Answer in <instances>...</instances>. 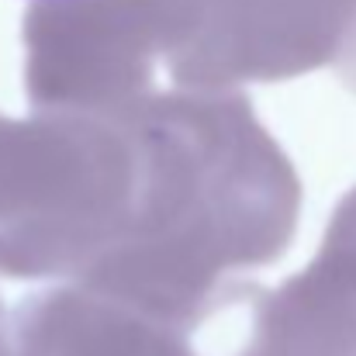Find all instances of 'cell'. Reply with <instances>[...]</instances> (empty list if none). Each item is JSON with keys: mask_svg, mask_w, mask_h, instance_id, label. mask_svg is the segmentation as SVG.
I'll use <instances>...</instances> for the list:
<instances>
[{"mask_svg": "<svg viewBox=\"0 0 356 356\" xmlns=\"http://www.w3.org/2000/svg\"><path fill=\"white\" fill-rule=\"evenodd\" d=\"M115 115L135 149L131 211L70 284L191 339L232 273L291 245L298 173L238 90L145 94Z\"/></svg>", "mask_w": 356, "mask_h": 356, "instance_id": "obj_1", "label": "cell"}, {"mask_svg": "<svg viewBox=\"0 0 356 356\" xmlns=\"http://www.w3.org/2000/svg\"><path fill=\"white\" fill-rule=\"evenodd\" d=\"M135 149L121 118L0 115V273L76 280L121 236Z\"/></svg>", "mask_w": 356, "mask_h": 356, "instance_id": "obj_2", "label": "cell"}, {"mask_svg": "<svg viewBox=\"0 0 356 356\" xmlns=\"http://www.w3.org/2000/svg\"><path fill=\"white\" fill-rule=\"evenodd\" d=\"M197 31L191 0H56L24 14V87L35 111L111 115L152 94L156 59Z\"/></svg>", "mask_w": 356, "mask_h": 356, "instance_id": "obj_3", "label": "cell"}, {"mask_svg": "<svg viewBox=\"0 0 356 356\" xmlns=\"http://www.w3.org/2000/svg\"><path fill=\"white\" fill-rule=\"evenodd\" d=\"M201 325L232 332L222 356H356V187L336 204L301 273L273 291L252 280L225 284Z\"/></svg>", "mask_w": 356, "mask_h": 356, "instance_id": "obj_4", "label": "cell"}, {"mask_svg": "<svg viewBox=\"0 0 356 356\" xmlns=\"http://www.w3.org/2000/svg\"><path fill=\"white\" fill-rule=\"evenodd\" d=\"M356 0H222L204 31L166 59L177 90H238L336 59Z\"/></svg>", "mask_w": 356, "mask_h": 356, "instance_id": "obj_5", "label": "cell"}, {"mask_svg": "<svg viewBox=\"0 0 356 356\" xmlns=\"http://www.w3.org/2000/svg\"><path fill=\"white\" fill-rule=\"evenodd\" d=\"M7 339L14 356H197L187 336L80 284L28 294L7 315Z\"/></svg>", "mask_w": 356, "mask_h": 356, "instance_id": "obj_6", "label": "cell"}, {"mask_svg": "<svg viewBox=\"0 0 356 356\" xmlns=\"http://www.w3.org/2000/svg\"><path fill=\"white\" fill-rule=\"evenodd\" d=\"M336 73H339V80L350 87L356 94V24L350 28V35H346V42H343V49L336 52Z\"/></svg>", "mask_w": 356, "mask_h": 356, "instance_id": "obj_7", "label": "cell"}, {"mask_svg": "<svg viewBox=\"0 0 356 356\" xmlns=\"http://www.w3.org/2000/svg\"><path fill=\"white\" fill-rule=\"evenodd\" d=\"M35 3H56V0H35Z\"/></svg>", "mask_w": 356, "mask_h": 356, "instance_id": "obj_8", "label": "cell"}, {"mask_svg": "<svg viewBox=\"0 0 356 356\" xmlns=\"http://www.w3.org/2000/svg\"><path fill=\"white\" fill-rule=\"evenodd\" d=\"M10 356H14V353H10Z\"/></svg>", "mask_w": 356, "mask_h": 356, "instance_id": "obj_9", "label": "cell"}]
</instances>
